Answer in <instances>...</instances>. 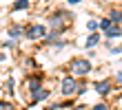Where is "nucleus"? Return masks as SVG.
Listing matches in <instances>:
<instances>
[{"label": "nucleus", "instance_id": "nucleus-9", "mask_svg": "<svg viewBox=\"0 0 122 110\" xmlns=\"http://www.w3.org/2000/svg\"><path fill=\"white\" fill-rule=\"evenodd\" d=\"M22 33H25V31H22L20 26H11V29H9V35H11V38H20Z\"/></svg>", "mask_w": 122, "mask_h": 110}, {"label": "nucleus", "instance_id": "nucleus-16", "mask_svg": "<svg viewBox=\"0 0 122 110\" xmlns=\"http://www.w3.org/2000/svg\"><path fill=\"white\" fill-rule=\"evenodd\" d=\"M93 110H107V106L104 104H98V106H93Z\"/></svg>", "mask_w": 122, "mask_h": 110}, {"label": "nucleus", "instance_id": "nucleus-5", "mask_svg": "<svg viewBox=\"0 0 122 110\" xmlns=\"http://www.w3.org/2000/svg\"><path fill=\"white\" fill-rule=\"evenodd\" d=\"M98 42H100V35H98V33H91L89 38H87V48H93V46H98Z\"/></svg>", "mask_w": 122, "mask_h": 110}, {"label": "nucleus", "instance_id": "nucleus-15", "mask_svg": "<svg viewBox=\"0 0 122 110\" xmlns=\"http://www.w3.org/2000/svg\"><path fill=\"white\" fill-rule=\"evenodd\" d=\"M109 51H111L113 55H118V53H122V46H113V48H109Z\"/></svg>", "mask_w": 122, "mask_h": 110}, {"label": "nucleus", "instance_id": "nucleus-3", "mask_svg": "<svg viewBox=\"0 0 122 110\" xmlns=\"http://www.w3.org/2000/svg\"><path fill=\"white\" fill-rule=\"evenodd\" d=\"M78 90V84L73 77H64L62 79V95H73Z\"/></svg>", "mask_w": 122, "mask_h": 110}, {"label": "nucleus", "instance_id": "nucleus-14", "mask_svg": "<svg viewBox=\"0 0 122 110\" xmlns=\"http://www.w3.org/2000/svg\"><path fill=\"white\" fill-rule=\"evenodd\" d=\"M0 110H13L11 104H5V101H0Z\"/></svg>", "mask_w": 122, "mask_h": 110}, {"label": "nucleus", "instance_id": "nucleus-11", "mask_svg": "<svg viewBox=\"0 0 122 110\" xmlns=\"http://www.w3.org/2000/svg\"><path fill=\"white\" fill-rule=\"evenodd\" d=\"M27 7H29V0H18V2L13 4V9L18 11V9H27Z\"/></svg>", "mask_w": 122, "mask_h": 110}, {"label": "nucleus", "instance_id": "nucleus-4", "mask_svg": "<svg viewBox=\"0 0 122 110\" xmlns=\"http://www.w3.org/2000/svg\"><path fill=\"white\" fill-rule=\"evenodd\" d=\"M93 86H96V90H98L100 95H107V92L111 90V82H104V79H102V82H96Z\"/></svg>", "mask_w": 122, "mask_h": 110}, {"label": "nucleus", "instance_id": "nucleus-6", "mask_svg": "<svg viewBox=\"0 0 122 110\" xmlns=\"http://www.w3.org/2000/svg\"><path fill=\"white\" fill-rule=\"evenodd\" d=\"M109 20H111V22H120V20H122V11L113 9V11L109 13Z\"/></svg>", "mask_w": 122, "mask_h": 110}, {"label": "nucleus", "instance_id": "nucleus-17", "mask_svg": "<svg viewBox=\"0 0 122 110\" xmlns=\"http://www.w3.org/2000/svg\"><path fill=\"white\" fill-rule=\"evenodd\" d=\"M116 79H118V84H122V70H120L118 75H116Z\"/></svg>", "mask_w": 122, "mask_h": 110}, {"label": "nucleus", "instance_id": "nucleus-18", "mask_svg": "<svg viewBox=\"0 0 122 110\" xmlns=\"http://www.w3.org/2000/svg\"><path fill=\"white\" fill-rule=\"evenodd\" d=\"M69 2H71V4H78V2H82V0H69Z\"/></svg>", "mask_w": 122, "mask_h": 110}, {"label": "nucleus", "instance_id": "nucleus-7", "mask_svg": "<svg viewBox=\"0 0 122 110\" xmlns=\"http://www.w3.org/2000/svg\"><path fill=\"white\" fill-rule=\"evenodd\" d=\"M107 35H109V38H120V35H122V31H120V29L118 26H111L109 29V31H104Z\"/></svg>", "mask_w": 122, "mask_h": 110}, {"label": "nucleus", "instance_id": "nucleus-8", "mask_svg": "<svg viewBox=\"0 0 122 110\" xmlns=\"http://www.w3.org/2000/svg\"><path fill=\"white\" fill-rule=\"evenodd\" d=\"M87 29H89L91 33H96L98 29H100V22H98V20H89V22H87Z\"/></svg>", "mask_w": 122, "mask_h": 110}, {"label": "nucleus", "instance_id": "nucleus-12", "mask_svg": "<svg viewBox=\"0 0 122 110\" xmlns=\"http://www.w3.org/2000/svg\"><path fill=\"white\" fill-rule=\"evenodd\" d=\"M113 24H111V20L109 18H107V20H102V22H100V29H102V31H109V29H111Z\"/></svg>", "mask_w": 122, "mask_h": 110}, {"label": "nucleus", "instance_id": "nucleus-2", "mask_svg": "<svg viewBox=\"0 0 122 110\" xmlns=\"http://www.w3.org/2000/svg\"><path fill=\"white\" fill-rule=\"evenodd\" d=\"M71 70H73L76 75H87L91 70V62L89 60H73L71 62Z\"/></svg>", "mask_w": 122, "mask_h": 110}, {"label": "nucleus", "instance_id": "nucleus-13", "mask_svg": "<svg viewBox=\"0 0 122 110\" xmlns=\"http://www.w3.org/2000/svg\"><path fill=\"white\" fill-rule=\"evenodd\" d=\"M47 95H49L47 90H40L38 95H33V104H36V101H42V99H45V97H47Z\"/></svg>", "mask_w": 122, "mask_h": 110}, {"label": "nucleus", "instance_id": "nucleus-1", "mask_svg": "<svg viewBox=\"0 0 122 110\" xmlns=\"http://www.w3.org/2000/svg\"><path fill=\"white\" fill-rule=\"evenodd\" d=\"M25 35H27L29 40H38V38H47L49 33H47V26H42V24H31V26L25 31Z\"/></svg>", "mask_w": 122, "mask_h": 110}, {"label": "nucleus", "instance_id": "nucleus-10", "mask_svg": "<svg viewBox=\"0 0 122 110\" xmlns=\"http://www.w3.org/2000/svg\"><path fill=\"white\" fill-rule=\"evenodd\" d=\"M29 90L38 95V90H40V79H31V84H29Z\"/></svg>", "mask_w": 122, "mask_h": 110}]
</instances>
